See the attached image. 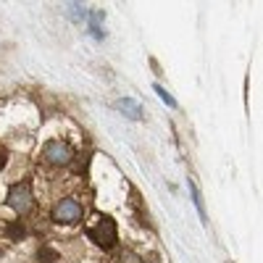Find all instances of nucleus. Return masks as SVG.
Here are the masks:
<instances>
[{
    "label": "nucleus",
    "instance_id": "obj_1",
    "mask_svg": "<svg viewBox=\"0 0 263 263\" xmlns=\"http://www.w3.org/2000/svg\"><path fill=\"white\" fill-rule=\"evenodd\" d=\"M87 237L103 250H111L119 242V229L111 216H95V224L87 227Z\"/></svg>",
    "mask_w": 263,
    "mask_h": 263
},
{
    "label": "nucleus",
    "instance_id": "obj_8",
    "mask_svg": "<svg viewBox=\"0 0 263 263\" xmlns=\"http://www.w3.org/2000/svg\"><path fill=\"white\" fill-rule=\"evenodd\" d=\"M66 8H69V16H71L74 21H84V18H87V11H84L79 3H69Z\"/></svg>",
    "mask_w": 263,
    "mask_h": 263
},
{
    "label": "nucleus",
    "instance_id": "obj_5",
    "mask_svg": "<svg viewBox=\"0 0 263 263\" xmlns=\"http://www.w3.org/2000/svg\"><path fill=\"white\" fill-rule=\"evenodd\" d=\"M116 108H119L121 114H126L129 119H142V105H140L137 100H132V98L116 100Z\"/></svg>",
    "mask_w": 263,
    "mask_h": 263
},
{
    "label": "nucleus",
    "instance_id": "obj_4",
    "mask_svg": "<svg viewBox=\"0 0 263 263\" xmlns=\"http://www.w3.org/2000/svg\"><path fill=\"white\" fill-rule=\"evenodd\" d=\"M45 158L50 163H55V166H66V163H71L74 150H71V145H66L61 140H53V142L45 145Z\"/></svg>",
    "mask_w": 263,
    "mask_h": 263
},
{
    "label": "nucleus",
    "instance_id": "obj_10",
    "mask_svg": "<svg viewBox=\"0 0 263 263\" xmlns=\"http://www.w3.org/2000/svg\"><path fill=\"white\" fill-rule=\"evenodd\" d=\"M119 263H142V258H140L135 250H121V255H119Z\"/></svg>",
    "mask_w": 263,
    "mask_h": 263
},
{
    "label": "nucleus",
    "instance_id": "obj_3",
    "mask_svg": "<svg viewBox=\"0 0 263 263\" xmlns=\"http://www.w3.org/2000/svg\"><path fill=\"white\" fill-rule=\"evenodd\" d=\"M82 205L77 200H71V197H63V200L53 208V221L55 224H77L82 221Z\"/></svg>",
    "mask_w": 263,
    "mask_h": 263
},
{
    "label": "nucleus",
    "instance_id": "obj_11",
    "mask_svg": "<svg viewBox=\"0 0 263 263\" xmlns=\"http://www.w3.org/2000/svg\"><path fill=\"white\" fill-rule=\"evenodd\" d=\"M153 90H156V92L161 95V100H163V103H166L168 108H177V100H174V98L168 95V90H163V87H161V84H156V87H153Z\"/></svg>",
    "mask_w": 263,
    "mask_h": 263
},
{
    "label": "nucleus",
    "instance_id": "obj_6",
    "mask_svg": "<svg viewBox=\"0 0 263 263\" xmlns=\"http://www.w3.org/2000/svg\"><path fill=\"white\" fill-rule=\"evenodd\" d=\"M187 187H190V195H192V203H195L197 213H200V221H203V224H208V216H205V205H203V197H200V190H197V184H195L192 179L187 182Z\"/></svg>",
    "mask_w": 263,
    "mask_h": 263
},
{
    "label": "nucleus",
    "instance_id": "obj_9",
    "mask_svg": "<svg viewBox=\"0 0 263 263\" xmlns=\"http://www.w3.org/2000/svg\"><path fill=\"white\" fill-rule=\"evenodd\" d=\"M37 258H40L42 263H58V253H55L53 248H42V250L37 253Z\"/></svg>",
    "mask_w": 263,
    "mask_h": 263
},
{
    "label": "nucleus",
    "instance_id": "obj_2",
    "mask_svg": "<svg viewBox=\"0 0 263 263\" xmlns=\"http://www.w3.org/2000/svg\"><path fill=\"white\" fill-rule=\"evenodd\" d=\"M6 203H8V208H11V211H16L18 216H27V213L34 208L32 184H29V182H16V184H11Z\"/></svg>",
    "mask_w": 263,
    "mask_h": 263
},
{
    "label": "nucleus",
    "instance_id": "obj_12",
    "mask_svg": "<svg viewBox=\"0 0 263 263\" xmlns=\"http://www.w3.org/2000/svg\"><path fill=\"white\" fill-rule=\"evenodd\" d=\"M6 161H8V150L0 147V168H6Z\"/></svg>",
    "mask_w": 263,
    "mask_h": 263
},
{
    "label": "nucleus",
    "instance_id": "obj_7",
    "mask_svg": "<svg viewBox=\"0 0 263 263\" xmlns=\"http://www.w3.org/2000/svg\"><path fill=\"white\" fill-rule=\"evenodd\" d=\"M6 237H8V239H24V237H27V227L21 224V221H11V224L6 227Z\"/></svg>",
    "mask_w": 263,
    "mask_h": 263
}]
</instances>
